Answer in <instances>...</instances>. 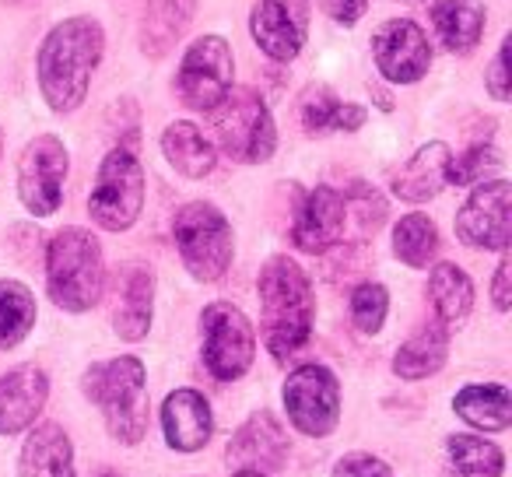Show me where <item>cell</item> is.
I'll return each instance as SVG.
<instances>
[{
	"label": "cell",
	"instance_id": "13",
	"mask_svg": "<svg viewBox=\"0 0 512 477\" xmlns=\"http://www.w3.org/2000/svg\"><path fill=\"white\" fill-rule=\"evenodd\" d=\"M372 57L386 81L393 85H414L428 74L432 64V46L421 25L407 22V18H393L372 36Z\"/></svg>",
	"mask_w": 512,
	"mask_h": 477
},
{
	"label": "cell",
	"instance_id": "3",
	"mask_svg": "<svg viewBox=\"0 0 512 477\" xmlns=\"http://www.w3.org/2000/svg\"><path fill=\"white\" fill-rule=\"evenodd\" d=\"M85 397L106 418L116 442L137 446L148 432V372L134 355L109 358L85 372Z\"/></svg>",
	"mask_w": 512,
	"mask_h": 477
},
{
	"label": "cell",
	"instance_id": "21",
	"mask_svg": "<svg viewBox=\"0 0 512 477\" xmlns=\"http://www.w3.org/2000/svg\"><path fill=\"white\" fill-rule=\"evenodd\" d=\"M22 477H74V449L60 425H36L22 446L18 460Z\"/></svg>",
	"mask_w": 512,
	"mask_h": 477
},
{
	"label": "cell",
	"instance_id": "32",
	"mask_svg": "<svg viewBox=\"0 0 512 477\" xmlns=\"http://www.w3.org/2000/svg\"><path fill=\"white\" fill-rule=\"evenodd\" d=\"M502 169V151L495 148V144H477V148H470L463 158H453V165H449V183L456 186H467V183H477V179L491 176V172Z\"/></svg>",
	"mask_w": 512,
	"mask_h": 477
},
{
	"label": "cell",
	"instance_id": "22",
	"mask_svg": "<svg viewBox=\"0 0 512 477\" xmlns=\"http://www.w3.org/2000/svg\"><path fill=\"white\" fill-rule=\"evenodd\" d=\"M428 299L442 330H460L474 309V285L456 264H439L428 278Z\"/></svg>",
	"mask_w": 512,
	"mask_h": 477
},
{
	"label": "cell",
	"instance_id": "14",
	"mask_svg": "<svg viewBox=\"0 0 512 477\" xmlns=\"http://www.w3.org/2000/svg\"><path fill=\"white\" fill-rule=\"evenodd\" d=\"M309 29V4L306 0H260L249 15V32L256 46L278 64L299 57Z\"/></svg>",
	"mask_w": 512,
	"mask_h": 477
},
{
	"label": "cell",
	"instance_id": "2",
	"mask_svg": "<svg viewBox=\"0 0 512 477\" xmlns=\"http://www.w3.org/2000/svg\"><path fill=\"white\" fill-rule=\"evenodd\" d=\"M260 292V330L278 362L292 358L313 334L316 295L309 274L292 257H271L256 281Z\"/></svg>",
	"mask_w": 512,
	"mask_h": 477
},
{
	"label": "cell",
	"instance_id": "38",
	"mask_svg": "<svg viewBox=\"0 0 512 477\" xmlns=\"http://www.w3.org/2000/svg\"><path fill=\"white\" fill-rule=\"evenodd\" d=\"M232 477H267V474H249V470H235Z\"/></svg>",
	"mask_w": 512,
	"mask_h": 477
},
{
	"label": "cell",
	"instance_id": "6",
	"mask_svg": "<svg viewBox=\"0 0 512 477\" xmlns=\"http://www.w3.org/2000/svg\"><path fill=\"white\" fill-rule=\"evenodd\" d=\"M214 130H218V144L225 148V155L242 165L267 162L274 155V144H278L271 113L253 88L228 92V99L214 109Z\"/></svg>",
	"mask_w": 512,
	"mask_h": 477
},
{
	"label": "cell",
	"instance_id": "28",
	"mask_svg": "<svg viewBox=\"0 0 512 477\" xmlns=\"http://www.w3.org/2000/svg\"><path fill=\"white\" fill-rule=\"evenodd\" d=\"M193 11H197V0H155L151 15L144 18V53L151 57H165L172 50L183 29L190 25Z\"/></svg>",
	"mask_w": 512,
	"mask_h": 477
},
{
	"label": "cell",
	"instance_id": "27",
	"mask_svg": "<svg viewBox=\"0 0 512 477\" xmlns=\"http://www.w3.org/2000/svg\"><path fill=\"white\" fill-rule=\"evenodd\" d=\"M505 456L495 442L477 435H453L446 442V477H502Z\"/></svg>",
	"mask_w": 512,
	"mask_h": 477
},
{
	"label": "cell",
	"instance_id": "8",
	"mask_svg": "<svg viewBox=\"0 0 512 477\" xmlns=\"http://www.w3.org/2000/svg\"><path fill=\"white\" fill-rule=\"evenodd\" d=\"M200 355L207 372L221 383L246 376L256 355V337L246 313L232 302H211L200 313Z\"/></svg>",
	"mask_w": 512,
	"mask_h": 477
},
{
	"label": "cell",
	"instance_id": "12",
	"mask_svg": "<svg viewBox=\"0 0 512 477\" xmlns=\"http://www.w3.org/2000/svg\"><path fill=\"white\" fill-rule=\"evenodd\" d=\"M509 207H512V186L505 179H484L467 204L456 211V235L460 243L474 250H495L505 253L509 246Z\"/></svg>",
	"mask_w": 512,
	"mask_h": 477
},
{
	"label": "cell",
	"instance_id": "19",
	"mask_svg": "<svg viewBox=\"0 0 512 477\" xmlns=\"http://www.w3.org/2000/svg\"><path fill=\"white\" fill-rule=\"evenodd\" d=\"M151 302H155V278L148 267L127 264L116 278L113 327L123 341H141L151 327Z\"/></svg>",
	"mask_w": 512,
	"mask_h": 477
},
{
	"label": "cell",
	"instance_id": "20",
	"mask_svg": "<svg viewBox=\"0 0 512 477\" xmlns=\"http://www.w3.org/2000/svg\"><path fill=\"white\" fill-rule=\"evenodd\" d=\"M449 165H453L449 144H442V141L425 144V148L393 176V193H397L400 200H411V204L432 200L442 186H449Z\"/></svg>",
	"mask_w": 512,
	"mask_h": 477
},
{
	"label": "cell",
	"instance_id": "1",
	"mask_svg": "<svg viewBox=\"0 0 512 477\" xmlns=\"http://www.w3.org/2000/svg\"><path fill=\"white\" fill-rule=\"evenodd\" d=\"M102 46H106L102 25L88 15L67 18L46 36L36 71L39 88H43L53 113H74L85 102L88 81L102 60Z\"/></svg>",
	"mask_w": 512,
	"mask_h": 477
},
{
	"label": "cell",
	"instance_id": "35",
	"mask_svg": "<svg viewBox=\"0 0 512 477\" xmlns=\"http://www.w3.org/2000/svg\"><path fill=\"white\" fill-rule=\"evenodd\" d=\"M488 88L498 102L509 99V43L498 46L495 60H491V71H488Z\"/></svg>",
	"mask_w": 512,
	"mask_h": 477
},
{
	"label": "cell",
	"instance_id": "24",
	"mask_svg": "<svg viewBox=\"0 0 512 477\" xmlns=\"http://www.w3.org/2000/svg\"><path fill=\"white\" fill-rule=\"evenodd\" d=\"M484 0H439L432 8V22L442 46L449 53H470L484 32Z\"/></svg>",
	"mask_w": 512,
	"mask_h": 477
},
{
	"label": "cell",
	"instance_id": "15",
	"mask_svg": "<svg viewBox=\"0 0 512 477\" xmlns=\"http://www.w3.org/2000/svg\"><path fill=\"white\" fill-rule=\"evenodd\" d=\"M225 460L232 470L249 474H274L288 460V432L271 411H260L232 435L225 449Z\"/></svg>",
	"mask_w": 512,
	"mask_h": 477
},
{
	"label": "cell",
	"instance_id": "31",
	"mask_svg": "<svg viewBox=\"0 0 512 477\" xmlns=\"http://www.w3.org/2000/svg\"><path fill=\"white\" fill-rule=\"evenodd\" d=\"M386 309H390V295L379 281H365L351 292V320L362 334H379L386 323Z\"/></svg>",
	"mask_w": 512,
	"mask_h": 477
},
{
	"label": "cell",
	"instance_id": "37",
	"mask_svg": "<svg viewBox=\"0 0 512 477\" xmlns=\"http://www.w3.org/2000/svg\"><path fill=\"white\" fill-rule=\"evenodd\" d=\"M491 299H495V309L505 313L509 309V257L498 260V271H495V285H491Z\"/></svg>",
	"mask_w": 512,
	"mask_h": 477
},
{
	"label": "cell",
	"instance_id": "39",
	"mask_svg": "<svg viewBox=\"0 0 512 477\" xmlns=\"http://www.w3.org/2000/svg\"><path fill=\"white\" fill-rule=\"evenodd\" d=\"M95 477H120V474H113V470H109V467H102V470H99V474H95Z\"/></svg>",
	"mask_w": 512,
	"mask_h": 477
},
{
	"label": "cell",
	"instance_id": "17",
	"mask_svg": "<svg viewBox=\"0 0 512 477\" xmlns=\"http://www.w3.org/2000/svg\"><path fill=\"white\" fill-rule=\"evenodd\" d=\"M50 397V379L36 365H18L0 376V435H18L39 418Z\"/></svg>",
	"mask_w": 512,
	"mask_h": 477
},
{
	"label": "cell",
	"instance_id": "26",
	"mask_svg": "<svg viewBox=\"0 0 512 477\" xmlns=\"http://www.w3.org/2000/svg\"><path fill=\"white\" fill-rule=\"evenodd\" d=\"M162 151L176 172L186 179H204L214 169V144L193 123L179 120L162 134Z\"/></svg>",
	"mask_w": 512,
	"mask_h": 477
},
{
	"label": "cell",
	"instance_id": "9",
	"mask_svg": "<svg viewBox=\"0 0 512 477\" xmlns=\"http://www.w3.org/2000/svg\"><path fill=\"white\" fill-rule=\"evenodd\" d=\"M232 46L221 36H200L186 50L176 74V92L197 113H214L232 92Z\"/></svg>",
	"mask_w": 512,
	"mask_h": 477
},
{
	"label": "cell",
	"instance_id": "25",
	"mask_svg": "<svg viewBox=\"0 0 512 477\" xmlns=\"http://www.w3.org/2000/svg\"><path fill=\"white\" fill-rule=\"evenodd\" d=\"M449 355V330H442L439 323H428L421 327L411 341L400 344L397 358H393V372L400 379H428L446 365Z\"/></svg>",
	"mask_w": 512,
	"mask_h": 477
},
{
	"label": "cell",
	"instance_id": "40",
	"mask_svg": "<svg viewBox=\"0 0 512 477\" xmlns=\"http://www.w3.org/2000/svg\"><path fill=\"white\" fill-rule=\"evenodd\" d=\"M0 151H4V130H0Z\"/></svg>",
	"mask_w": 512,
	"mask_h": 477
},
{
	"label": "cell",
	"instance_id": "16",
	"mask_svg": "<svg viewBox=\"0 0 512 477\" xmlns=\"http://www.w3.org/2000/svg\"><path fill=\"white\" fill-rule=\"evenodd\" d=\"M344 221H348V200L334 186H316L302 200L299 218H295V246L306 253H327L344 239Z\"/></svg>",
	"mask_w": 512,
	"mask_h": 477
},
{
	"label": "cell",
	"instance_id": "23",
	"mask_svg": "<svg viewBox=\"0 0 512 477\" xmlns=\"http://www.w3.org/2000/svg\"><path fill=\"white\" fill-rule=\"evenodd\" d=\"M453 411L460 414L467 425L481 428V432H505V428L512 425L509 386H502V383L463 386L453 397Z\"/></svg>",
	"mask_w": 512,
	"mask_h": 477
},
{
	"label": "cell",
	"instance_id": "36",
	"mask_svg": "<svg viewBox=\"0 0 512 477\" xmlns=\"http://www.w3.org/2000/svg\"><path fill=\"white\" fill-rule=\"evenodd\" d=\"M365 4L369 0H320V8L341 25H355L365 15Z\"/></svg>",
	"mask_w": 512,
	"mask_h": 477
},
{
	"label": "cell",
	"instance_id": "33",
	"mask_svg": "<svg viewBox=\"0 0 512 477\" xmlns=\"http://www.w3.org/2000/svg\"><path fill=\"white\" fill-rule=\"evenodd\" d=\"M337 109H341V102L334 99V95L327 92V88H309L306 95H302V127L309 130V134H323V130H334V120H337Z\"/></svg>",
	"mask_w": 512,
	"mask_h": 477
},
{
	"label": "cell",
	"instance_id": "10",
	"mask_svg": "<svg viewBox=\"0 0 512 477\" xmlns=\"http://www.w3.org/2000/svg\"><path fill=\"white\" fill-rule=\"evenodd\" d=\"M285 411L309 439H323L341 421V383L327 365H299L285 383Z\"/></svg>",
	"mask_w": 512,
	"mask_h": 477
},
{
	"label": "cell",
	"instance_id": "11",
	"mask_svg": "<svg viewBox=\"0 0 512 477\" xmlns=\"http://www.w3.org/2000/svg\"><path fill=\"white\" fill-rule=\"evenodd\" d=\"M67 148L60 137L43 134L25 144L18 158V197L36 218H50L64 200Z\"/></svg>",
	"mask_w": 512,
	"mask_h": 477
},
{
	"label": "cell",
	"instance_id": "30",
	"mask_svg": "<svg viewBox=\"0 0 512 477\" xmlns=\"http://www.w3.org/2000/svg\"><path fill=\"white\" fill-rule=\"evenodd\" d=\"M393 253L407 267H428L439 253V228L428 214H407L393 225Z\"/></svg>",
	"mask_w": 512,
	"mask_h": 477
},
{
	"label": "cell",
	"instance_id": "7",
	"mask_svg": "<svg viewBox=\"0 0 512 477\" xmlns=\"http://www.w3.org/2000/svg\"><path fill=\"white\" fill-rule=\"evenodd\" d=\"M144 207V169L130 148H113L99 165L88 214L106 232H123L141 218Z\"/></svg>",
	"mask_w": 512,
	"mask_h": 477
},
{
	"label": "cell",
	"instance_id": "18",
	"mask_svg": "<svg viewBox=\"0 0 512 477\" xmlns=\"http://www.w3.org/2000/svg\"><path fill=\"white\" fill-rule=\"evenodd\" d=\"M162 432L165 442L179 453H197L207 446L214 432V414L204 393L197 390H176L162 404Z\"/></svg>",
	"mask_w": 512,
	"mask_h": 477
},
{
	"label": "cell",
	"instance_id": "29",
	"mask_svg": "<svg viewBox=\"0 0 512 477\" xmlns=\"http://www.w3.org/2000/svg\"><path fill=\"white\" fill-rule=\"evenodd\" d=\"M36 327V295L22 281H0V351L15 348Z\"/></svg>",
	"mask_w": 512,
	"mask_h": 477
},
{
	"label": "cell",
	"instance_id": "5",
	"mask_svg": "<svg viewBox=\"0 0 512 477\" xmlns=\"http://www.w3.org/2000/svg\"><path fill=\"white\" fill-rule=\"evenodd\" d=\"M172 239L186 271L197 281H218L232 264V225L207 200L179 207L172 218Z\"/></svg>",
	"mask_w": 512,
	"mask_h": 477
},
{
	"label": "cell",
	"instance_id": "34",
	"mask_svg": "<svg viewBox=\"0 0 512 477\" xmlns=\"http://www.w3.org/2000/svg\"><path fill=\"white\" fill-rule=\"evenodd\" d=\"M334 477H393V470L372 453H351L337 463Z\"/></svg>",
	"mask_w": 512,
	"mask_h": 477
},
{
	"label": "cell",
	"instance_id": "4",
	"mask_svg": "<svg viewBox=\"0 0 512 477\" xmlns=\"http://www.w3.org/2000/svg\"><path fill=\"white\" fill-rule=\"evenodd\" d=\"M46 285H50V299L64 313H88L102 299V285H106L102 246L88 228H64L50 239Z\"/></svg>",
	"mask_w": 512,
	"mask_h": 477
}]
</instances>
